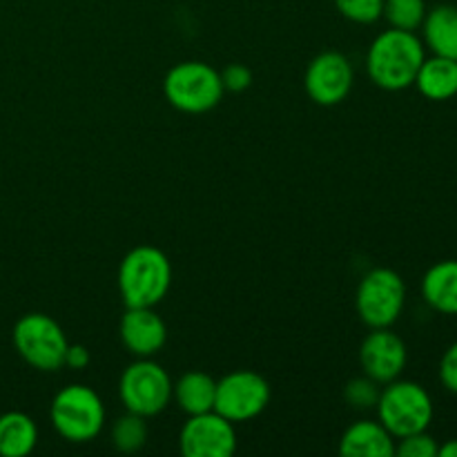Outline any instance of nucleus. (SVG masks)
I'll list each match as a JSON object with an SVG mask.
<instances>
[{
    "label": "nucleus",
    "mask_w": 457,
    "mask_h": 457,
    "mask_svg": "<svg viewBox=\"0 0 457 457\" xmlns=\"http://www.w3.org/2000/svg\"><path fill=\"white\" fill-rule=\"evenodd\" d=\"M424 58L427 47L415 31L391 27L370 43L366 54V71L379 89L402 92L415 83Z\"/></svg>",
    "instance_id": "1"
},
{
    "label": "nucleus",
    "mask_w": 457,
    "mask_h": 457,
    "mask_svg": "<svg viewBox=\"0 0 457 457\" xmlns=\"http://www.w3.org/2000/svg\"><path fill=\"white\" fill-rule=\"evenodd\" d=\"M172 284V263L156 245H137L119 266V290L125 308H154Z\"/></svg>",
    "instance_id": "2"
},
{
    "label": "nucleus",
    "mask_w": 457,
    "mask_h": 457,
    "mask_svg": "<svg viewBox=\"0 0 457 457\" xmlns=\"http://www.w3.org/2000/svg\"><path fill=\"white\" fill-rule=\"evenodd\" d=\"M378 420L395 440L411 433L428 431L433 422V400L424 386L409 379H393L379 393Z\"/></svg>",
    "instance_id": "3"
},
{
    "label": "nucleus",
    "mask_w": 457,
    "mask_h": 457,
    "mask_svg": "<svg viewBox=\"0 0 457 457\" xmlns=\"http://www.w3.org/2000/svg\"><path fill=\"white\" fill-rule=\"evenodd\" d=\"M165 101L183 114H205L221 103V74L208 62L186 61L174 65L163 80Z\"/></svg>",
    "instance_id": "4"
},
{
    "label": "nucleus",
    "mask_w": 457,
    "mask_h": 457,
    "mask_svg": "<svg viewBox=\"0 0 457 457\" xmlns=\"http://www.w3.org/2000/svg\"><path fill=\"white\" fill-rule=\"evenodd\" d=\"M49 418L62 440L85 445L103 431L105 406L94 388L85 384H71L56 393L49 406Z\"/></svg>",
    "instance_id": "5"
},
{
    "label": "nucleus",
    "mask_w": 457,
    "mask_h": 457,
    "mask_svg": "<svg viewBox=\"0 0 457 457\" xmlns=\"http://www.w3.org/2000/svg\"><path fill=\"white\" fill-rule=\"evenodd\" d=\"M13 346L18 355L36 370L54 373L65 366L70 342L61 324L43 312H27L13 326Z\"/></svg>",
    "instance_id": "6"
},
{
    "label": "nucleus",
    "mask_w": 457,
    "mask_h": 457,
    "mask_svg": "<svg viewBox=\"0 0 457 457\" xmlns=\"http://www.w3.org/2000/svg\"><path fill=\"white\" fill-rule=\"evenodd\" d=\"M172 379L152 357H137V361L123 370L119 379V395L125 411L141 418H154L163 413L172 402Z\"/></svg>",
    "instance_id": "7"
},
{
    "label": "nucleus",
    "mask_w": 457,
    "mask_h": 457,
    "mask_svg": "<svg viewBox=\"0 0 457 457\" xmlns=\"http://www.w3.org/2000/svg\"><path fill=\"white\" fill-rule=\"evenodd\" d=\"M404 303V279L391 268H373L357 286V315L369 328H391L400 320Z\"/></svg>",
    "instance_id": "8"
},
{
    "label": "nucleus",
    "mask_w": 457,
    "mask_h": 457,
    "mask_svg": "<svg viewBox=\"0 0 457 457\" xmlns=\"http://www.w3.org/2000/svg\"><path fill=\"white\" fill-rule=\"evenodd\" d=\"M270 404V384L254 370H232L217 382L214 411L232 424L250 422Z\"/></svg>",
    "instance_id": "9"
},
{
    "label": "nucleus",
    "mask_w": 457,
    "mask_h": 457,
    "mask_svg": "<svg viewBox=\"0 0 457 457\" xmlns=\"http://www.w3.org/2000/svg\"><path fill=\"white\" fill-rule=\"evenodd\" d=\"M179 446L186 457H230L237 451L235 424L217 411L187 415Z\"/></svg>",
    "instance_id": "10"
},
{
    "label": "nucleus",
    "mask_w": 457,
    "mask_h": 457,
    "mask_svg": "<svg viewBox=\"0 0 457 457\" xmlns=\"http://www.w3.org/2000/svg\"><path fill=\"white\" fill-rule=\"evenodd\" d=\"M355 83L351 61L339 52H324L312 58L306 67L303 85L312 103L324 107L339 105L346 101Z\"/></svg>",
    "instance_id": "11"
},
{
    "label": "nucleus",
    "mask_w": 457,
    "mask_h": 457,
    "mask_svg": "<svg viewBox=\"0 0 457 457\" xmlns=\"http://www.w3.org/2000/svg\"><path fill=\"white\" fill-rule=\"evenodd\" d=\"M409 361L404 339L391 328H370L360 348L361 373L379 386L400 378Z\"/></svg>",
    "instance_id": "12"
},
{
    "label": "nucleus",
    "mask_w": 457,
    "mask_h": 457,
    "mask_svg": "<svg viewBox=\"0 0 457 457\" xmlns=\"http://www.w3.org/2000/svg\"><path fill=\"white\" fill-rule=\"evenodd\" d=\"M119 337L134 357H154L168 342V326L154 308H128L120 317Z\"/></svg>",
    "instance_id": "13"
},
{
    "label": "nucleus",
    "mask_w": 457,
    "mask_h": 457,
    "mask_svg": "<svg viewBox=\"0 0 457 457\" xmlns=\"http://www.w3.org/2000/svg\"><path fill=\"white\" fill-rule=\"evenodd\" d=\"M339 453L346 457H393L395 437L379 420H360L344 431Z\"/></svg>",
    "instance_id": "14"
},
{
    "label": "nucleus",
    "mask_w": 457,
    "mask_h": 457,
    "mask_svg": "<svg viewBox=\"0 0 457 457\" xmlns=\"http://www.w3.org/2000/svg\"><path fill=\"white\" fill-rule=\"evenodd\" d=\"M422 297L433 311L457 315V259L437 262L422 279Z\"/></svg>",
    "instance_id": "15"
},
{
    "label": "nucleus",
    "mask_w": 457,
    "mask_h": 457,
    "mask_svg": "<svg viewBox=\"0 0 457 457\" xmlns=\"http://www.w3.org/2000/svg\"><path fill=\"white\" fill-rule=\"evenodd\" d=\"M413 85L428 101H451L457 96V61L436 54L424 58Z\"/></svg>",
    "instance_id": "16"
},
{
    "label": "nucleus",
    "mask_w": 457,
    "mask_h": 457,
    "mask_svg": "<svg viewBox=\"0 0 457 457\" xmlns=\"http://www.w3.org/2000/svg\"><path fill=\"white\" fill-rule=\"evenodd\" d=\"M424 47L431 54L457 61V7L453 4H437L427 12L422 22Z\"/></svg>",
    "instance_id": "17"
},
{
    "label": "nucleus",
    "mask_w": 457,
    "mask_h": 457,
    "mask_svg": "<svg viewBox=\"0 0 457 457\" xmlns=\"http://www.w3.org/2000/svg\"><path fill=\"white\" fill-rule=\"evenodd\" d=\"M214 395H217V379L204 370L183 373L172 388V397L186 415L214 411Z\"/></svg>",
    "instance_id": "18"
},
{
    "label": "nucleus",
    "mask_w": 457,
    "mask_h": 457,
    "mask_svg": "<svg viewBox=\"0 0 457 457\" xmlns=\"http://www.w3.org/2000/svg\"><path fill=\"white\" fill-rule=\"evenodd\" d=\"M38 445V427L29 415L9 411L0 415V455L25 457Z\"/></svg>",
    "instance_id": "19"
},
{
    "label": "nucleus",
    "mask_w": 457,
    "mask_h": 457,
    "mask_svg": "<svg viewBox=\"0 0 457 457\" xmlns=\"http://www.w3.org/2000/svg\"><path fill=\"white\" fill-rule=\"evenodd\" d=\"M147 442L145 418L137 413H125L112 424V445L120 453H137Z\"/></svg>",
    "instance_id": "20"
},
{
    "label": "nucleus",
    "mask_w": 457,
    "mask_h": 457,
    "mask_svg": "<svg viewBox=\"0 0 457 457\" xmlns=\"http://www.w3.org/2000/svg\"><path fill=\"white\" fill-rule=\"evenodd\" d=\"M427 12L424 0H384L382 18H386L388 25L395 29L415 31L422 27Z\"/></svg>",
    "instance_id": "21"
},
{
    "label": "nucleus",
    "mask_w": 457,
    "mask_h": 457,
    "mask_svg": "<svg viewBox=\"0 0 457 457\" xmlns=\"http://www.w3.org/2000/svg\"><path fill=\"white\" fill-rule=\"evenodd\" d=\"M379 393H382L379 384L373 382L370 378H366V375H361V378L351 379V382L344 386V400H346V404L351 406V409L370 411L378 406Z\"/></svg>",
    "instance_id": "22"
},
{
    "label": "nucleus",
    "mask_w": 457,
    "mask_h": 457,
    "mask_svg": "<svg viewBox=\"0 0 457 457\" xmlns=\"http://www.w3.org/2000/svg\"><path fill=\"white\" fill-rule=\"evenodd\" d=\"M335 7L348 21L370 25L382 18L384 0H335Z\"/></svg>",
    "instance_id": "23"
},
{
    "label": "nucleus",
    "mask_w": 457,
    "mask_h": 457,
    "mask_svg": "<svg viewBox=\"0 0 457 457\" xmlns=\"http://www.w3.org/2000/svg\"><path fill=\"white\" fill-rule=\"evenodd\" d=\"M437 442L427 431L411 433L395 440V455L400 457H437Z\"/></svg>",
    "instance_id": "24"
},
{
    "label": "nucleus",
    "mask_w": 457,
    "mask_h": 457,
    "mask_svg": "<svg viewBox=\"0 0 457 457\" xmlns=\"http://www.w3.org/2000/svg\"><path fill=\"white\" fill-rule=\"evenodd\" d=\"M219 74H221V83L226 92L239 94L245 92V89L253 85V71L245 65H241V62H232V65H228L226 70L219 71Z\"/></svg>",
    "instance_id": "25"
},
{
    "label": "nucleus",
    "mask_w": 457,
    "mask_h": 457,
    "mask_svg": "<svg viewBox=\"0 0 457 457\" xmlns=\"http://www.w3.org/2000/svg\"><path fill=\"white\" fill-rule=\"evenodd\" d=\"M440 382L449 393L457 395V342L446 348L440 361Z\"/></svg>",
    "instance_id": "26"
},
{
    "label": "nucleus",
    "mask_w": 457,
    "mask_h": 457,
    "mask_svg": "<svg viewBox=\"0 0 457 457\" xmlns=\"http://www.w3.org/2000/svg\"><path fill=\"white\" fill-rule=\"evenodd\" d=\"M87 364H89L87 348L80 346V344H70V348H67V355H65V366H70V369H74V370H80V369H85Z\"/></svg>",
    "instance_id": "27"
},
{
    "label": "nucleus",
    "mask_w": 457,
    "mask_h": 457,
    "mask_svg": "<svg viewBox=\"0 0 457 457\" xmlns=\"http://www.w3.org/2000/svg\"><path fill=\"white\" fill-rule=\"evenodd\" d=\"M437 457H457V440H449L437 446Z\"/></svg>",
    "instance_id": "28"
}]
</instances>
